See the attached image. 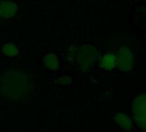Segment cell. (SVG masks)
Wrapping results in <instances>:
<instances>
[{
  "label": "cell",
  "instance_id": "obj_1",
  "mask_svg": "<svg viewBox=\"0 0 146 132\" xmlns=\"http://www.w3.org/2000/svg\"><path fill=\"white\" fill-rule=\"evenodd\" d=\"M132 112L135 123L145 131L146 124L145 94H140L134 98L132 105Z\"/></svg>",
  "mask_w": 146,
  "mask_h": 132
},
{
  "label": "cell",
  "instance_id": "obj_2",
  "mask_svg": "<svg viewBox=\"0 0 146 132\" xmlns=\"http://www.w3.org/2000/svg\"><path fill=\"white\" fill-rule=\"evenodd\" d=\"M118 68L122 72H129L133 69L135 64L134 55L127 47H121L118 50L116 55Z\"/></svg>",
  "mask_w": 146,
  "mask_h": 132
},
{
  "label": "cell",
  "instance_id": "obj_3",
  "mask_svg": "<svg viewBox=\"0 0 146 132\" xmlns=\"http://www.w3.org/2000/svg\"><path fill=\"white\" fill-rule=\"evenodd\" d=\"M97 50L90 44L83 45L78 53V61L81 66L82 70H87L96 61Z\"/></svg>",
  "mask_w": 146,
  "mask_h": 132
},
{
  "label": "cell",
  "instance_id": "obj_4",
  "mask_svg": "<svg viewBox=\"0 0 146 132\" xmlns=\"http://www.w3.org/2000/svg\"><path fill=\"white\" fill-rule=\"evenodd\" d=\"M18 10V6L12 1H3L0 3V18L9 19L13 17Z\"/></svg>",
  "mask_w": 146,
  "mask_h": 132
},
{
  "label": "cell",
  "instance_id": "obj_5",
  "mask_svg": "<svg viewBox=\"0 0 146 132\" xmlns=\"http://www.w3.org/2000/svg\"><path fill=\"white\" fill-rule=\"evenodd\" d=\"M117 64V60H116V55L114 54H106L104 55L99 61V66L101 68L107 70V71H111L115 68Z\"/></svg>",
  "mask_w": 146,
  "mask_h": 132
},
{
  "label": "cell",
  "instance_id": "obj_6",
  "mask_svg": "<svg viewBox=\"0 0 146 132\" xmlns=\"http://www.w3.org/2000/svg\"><path fill=\"white\" fill-rule=\"evenodd\" d=\"M115 121L117 125L123 131H130L133 127V121L130 117L125 114L119 113L115 115Z\"/></svg>",
  "mask_w": 146,
  "mask_h": 132
},
{
  "label": "cell",
  "instance_id": "obj_7",
  "mask_svg": "<svg viewBox=\"0 0 146 132\" xmlns=\"http://www.w3.org/2000/svg\"><path fill=\"white\" fill-rule=\"evenodd\" d=\"M44 64L46 67L50 70H57L59 67V61L57 56L55 54H47L44 57Z\"/></svg>",
  "mask_w": 146,
  "mask_h": 132
},
{
  "label": "cell",
  "instance_id": "obj_8",
  "mask_svg": "<svg viewBox=\"0 0 146 132\" xmlns=\"http://www.w3.org/2000/svg\"><path fill=\"white\" fill-rule=\"evenodd\" d=\"M2 51L9 57H14L19 54V50L14 44H5L2 48Z\"/></svg>",
  "mask_w": 146,
  "mask_h": 132
}]
</instances>
